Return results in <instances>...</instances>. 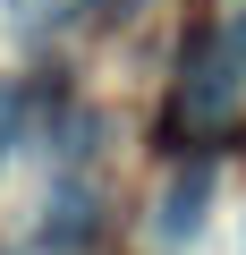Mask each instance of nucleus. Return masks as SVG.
Instances as JSON below:
<instances>
[{
  "instance_id": "f257e3e1",
  "label": "nucleus",
  "mask_w": 246,
  "mask_h": 255,
  "mask_svg": "<svg viewBox=\"0 0 246 255\" xmlns=\"http://www.w3.org/2000/svg\"><path fill=\"white\" fill-rule=\"evenodd\" d=\"M238 102H246V68L221 51V34H195L187 77H178V102H170V136H221Z\"/></svg>"
},
{
  "instance_id": "f03ea898",
  "label": "nucleus",
  "mask_w": 246,
  "mask_h": 255,
  "mask_svg": "<svg viewBox=\"0 0 246 255\" xmlns=\"http://www.w3.org/2000/svg\"><path fill=\"white\" fill-rule=\"evenodd\" d=\"M212 196H221V179H212V162H187L162 196H153V238L162 247H187L195 230H204V213H212Z\"/></svg>"
},
{
  "instance_id": "7ed1b4c3",
  "label": "nucleus",
  "mask_w": 246,
  "mask_h": 255,
  "mask_svg": "<svg viewBox=\"0 0 246 255\" xmlns=\"http://www.w3.org/2000/svg\"><path fill=\"white\" fill-rule=\"evenodd\" d=\"M51 213H60V221L43 230V247H60V255H77V247L102 230V221H93V196H77V187H60V204H51Z\"/></svg>"
},
{
  "instance_id": "20e7f679",
  "label": "nucleus",
  "mask_w": 246,
  "mask_h": 255,
  "mask_svg": "<svg viewBox=\"0 0 246 255\" xmlns=\"http://www.w3.org/2000/svg\"><path fill=\"white\" fill-rule=\"evenodd\" d=\"M34 85H0V153H17V136H26V119H34Z\"/></svg>"
},
{
  "instance_id": "39448f33",
  "label": "nucleus",
  "mask_w": 246,
  "mask_h": 255,
  "mask_svg": "<svg viewBox=\"0 0 246 255\" xmlns=\"http://www.w3.org/2000/svg\"><path fill=\"white\" fill-rule=\"evenodd\" d=\"M102 17H128V0H102Z\"/></svg>"
}]
</instances>
